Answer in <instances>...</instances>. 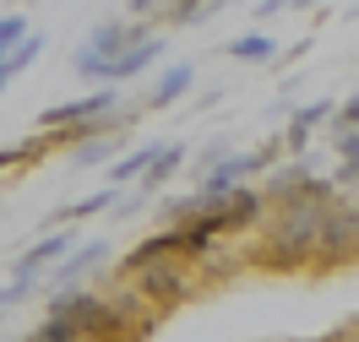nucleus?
Listing matches in <instances>:
<instances>
[{"instance_id":"nucleus-1","label":"nucleus","mask_w":359,"mask_h":342,"mask_svg":"<svg viewBox=\"0 0 359 342\" xmlns=\"http://www.w3.org/2000/svg\"><path fill=\"white\" fill-rule=\"evenodd\" d=\"M337 196L332 180H316L294 196H278V201L262 206V234L245 250V266H267V272H299L311 266V245H316V223H321V206Z\"/></svg>"},{"instance_id":"nucleus-2","label":"nucleus","mask_w":359,"mask_h":342,"mask_svg":"<svg viewBox=\"0 0 359 342\" xmlns=\"http://www.w3.org/2000/svg\"><path fill=\"white\" fill-rule=\"evenodd\" d=\"M44 315H60L71 326V337H126V332H136L120 304L88 294L82 283H76V288H55V299H49Z\"/></svg>"},{"instance_id":"nucleus-3","label":"nucleus","mask_w":359,"mask_h":342,"mask_svg":"<svg viewBox=\"0 0 359 342\" xmlns=\"http://www.w3.org/2000/svg\"><path fill=\"white\" fill-rule=\"evenodd\" d=\"M142 288V299H147V310H158V315H169L175 304H185V299L196 294V277H191V261L185 255H169V250H158L147 255L142 266H131L126 272Z\"/></svg>"},{"instance_id":"nucleus-4","label":"nucleus","mask_w":359,"mask_h":342,"mask_svg":"<svg viewBox=\"0 0 359 342\" xmlns=\"http://www.w3.org/2000/svg\"><path fill=\"white\" fill-rule=\"evenodd\" d=\"M359 261V206L348 201H327L321 206V223H316V245H311V272H337Z\"/></svg>"},{"instance_id":"nucleus-5","label":"nucleus","mask_w":359,"mask_h":342,"mask_svg":"<svg viewBox=\"0 0 359 342\" xmlns=\"http://www.w3.org/2000/svg\"><path fill=\"white\" fill-rule=\"evenodd\" d=\"M262 206H267V196L262 190H250V185H234V190H224V196H212V201L196 206V218H202L218 239H234V234H245L256 218H262Z\"/></svg>"},{"instance_id":"nucleus-6","label":"nucleus","mask_w":359,"mask_h":342,"mask_svg":"<svg viewBox=\"0 0 359 342\" xmlns=\"http://www.w3.org/2000/svg\"><path fill=\"white\" fill-rule=\"evenodd\" d=\"M142 33H153V22H147V17H142V22H131V11H126V17H109V22H98V27H93V38L76 49V60H71V66H76V76H88L98 60L120 55V49L136 44Z\"/></svg>"},{"instance_id":"nucleus-7","label":"nucleus","mask_w":359,"mask_h":342,"mask_svg":"<svg viewBox=\"0 0 359 342\" xmlns=\"http://www.w3.org/2000/svg\"><path fill=\"white\" fill-rule=\"evenodd\" d=\"M158 55H163V38H158V27H153V33H142L136 44H126L120 55H109V60H98V66L88 71V82H109V87H120V82H131V76H142V71L153 66Z\"/></svg>"},{"instance_id":"nucleus-8","label":"nucleus","mask_w":359,"mask_h":342,"mask_svg":"<svg viewBox=\"0 0 359 342\" xmlns=\"http://www.w3.org/2000/svg\"><path fill=\"white\" fill-rule=\"evenodd\" d=\"M109 266V239H88V245H76V250H66L55 266H49V283L55 288H76V283H88V277H98Z\"/></svg>"},{"instance_id":"nucleus-9","label":"nucleus","mask_w":359,"mask_h":342,"mask_svg":"<svg viewBox=\"0 0 359 342\" xmlns=\"http://www.w3.org/2000/svg\"><path fill=\"white\" fill-rule=\"evenodd\" d=\"M71 245H76V234H71V228H60V234H44V239H39V245H33L22 261H17V272H11V277H22V283H33V288H39V277H44L49 266H55V261L71 250Z\"/></svg>"},{"instance_id":"nucleus-10","label":"nucleus","mask_w":359,"mask_h":342,"mask_svg":"<svg viewBox=\"0 0 359 342\" xmlns=\"http://www.w3.org/2000/svg\"><path fill=\"white\" fill-rule=\"evenodd\" d=\"M120 147H126V131H88V136L71 141V163H76V169H93V163H109Z\"/></svg>"},{"instance_id":"nucleus-11","label":"nucleus","mask_w":359,"mask_h":342,"mask_svg":"<svg viewBox=\"0 0 359 342\" xmlns=\"http://www.w3.org/2000/svg\"><path fill=\"white\" fill-rule=\"evenodd\" d=\"M191 82H196V71L185 66V60H180V66H163V76L153 82V92L142 98V109H169V104H180V98L191 92Z\"/></svg>"},{"instance_id":"nucleus-12","label":"nucleus","mask_w":359,"mask_h":342,"mask_svg":"<svg viewBox=\"0 0 359 342\" xmlns=\"http://www.w3.org/2000/svg\"><path fill=\"white\" fill-rule=\"evenodd\" d=\"M180 163H185V147H175V141L163 147V141H158V152L147 158V169L136 174V180H142V196H147V190H158V185H169V180L180 174Z\"/></svg>"},{"instance_id":"nucleus-13","label":"nucleus","mask_w":359,"mask_h":342,"mask_svg":"<svg viewBox=\"0 0 359 342\" xmlns=\"http://www.w3.org/2000/svg\"><path fill=\"white\" fill-rule=\"evenodd\" d=\"M158 11H163L169 27H191V22H202V17H212V11H224V0H163Z\"/></svg>"},{"instance_id":"nucleus-14","label":"nucleus","mask_w":359,"mask_h":342,"mask_svg":"<svg viewBox=\"0 0 359 342\" xmlns=\"http://www.w3.org/2000/svg\"><path fill=\"white\" fill-rule=\"evenodd\" d=\"M229 55L245 60V66H272V60H278V44H272L267 33H240V38L229 44Z\"/></svg>"},{"instance_id":"nucleus-15","label":"nucleus","mask_w":359,"mask_h":342,"mask_svg":"<svg viewBox=\"0 0 359 342\" xmlns=\"http://www.w3.org/2000/svg\"><path fill=\"white\" fill-rule=\"evenodd\" d=\"M305 185H311V169L294 158V163H283V169H272V180H267V190H262V196H267V201H278V196H294V190H305Z\"/></svg>"},{"instance_id":"nucleus-16","label":"nucleus","mask_w":359,"mask_h":342,"mask_svg":"<svg viewBox=\"0 0 359 342\" xmlns=\"http://www.w3.org/2000/svg\"><path fill=\"white\" fill-rule=\"evenodd\" d=\"M114 196H120V185H109V190H98V196H88V201H76V206H60L55 212V223H82V218H98V212H109Z\"/></svg>"},{"instance_id":"nucleus-17","label":"nucleus","mask_w":359,"mask_h":342,"mask_svg":"<svg viewBox=\"0 0 359 342\" xmlns=\"http://www.w3.org/2000/svg\"><path fill=\"white\" fill-rule=\"evenodd\" d=\"M39 55H44V33H22V38H17V44H11V55H6V60H0V66L11 71V76H22V71L33 66V60H39Z\"/></svg>"},{"instance_id":"nucleus-18","label":"nucleus","mask_w":359,"mask_h":342,"mask_svg":"<svg viewBox=\"0 0 359 342\" xmlns=\"http://www.w3.org/2000/svg\"><path fill=\"white\" fill-rule=\"evenodd\" d=\"M153 152H158V141H147V147H136V152H126V158H120V152H114L109 185H126V180H136V174H142V169H147V158H153Z\"/></svg>"},{"instance_id":"nucleus-19","label":"nucleus","mask_w":359,"mask_h":342,"mask_svg":"<svg viewBox=\"0 0 359 342\" xmlns=\"http://www.w3.org/2000/svg\"><path fill=\"white\" fill-rule=\"evenodd\" d=\"M278 147H283L289 158H305V147H311V125H299V120H289V131L278 136Z\"/></svg>"},{"instance_id":"nucleus-20","label":"nucleus","mask_w":359,"mask_h":342,"mask_svg":"<svg viewBox=\"0 0 359 342\" xmlns=\"http://www.w3.org/2000/svg\"><path fill=\"white\" fill-rule=\"evenodd\" d=\"M27 294H33V283H22V277H11V283H6V288H0V320L11 315V310H17V304H27Z\"/></svg>"},{"instance_id":"nucleus-21","label":"nucleus","mask_w":359,"mask_h":342,"mask_svg":"<svg viewBox=\"0 0 359 342\" xmlns=\"http://www.w3.org/2000/svg\"><path fill=\"white\" fill-rule=\"evenodd\" d=\"M22 33H27V22H22V17H17V11H11V17H0V60L11 55V44H17Z\"/></svg>"},{"instance_id":"nucleus-22","label":"nucleus","mask_w":359,"mask_h":342,"mask_svg":"<svg viewBox=\"0 0 359 342\" xmlns=\"http://www.w3.org/2000/svg\"><path fill=\"white\" fill-rule=\"evenodd\" d=\"M327 120H332V131L359 125V92H354V98H343V104H332V114H327Z\"/></svg>"},{"instance_id":"nucleus-23","label":"nucleus","mask_w":359,"mask_h":342,"mask_svg":"<svg viewBox=\"0 0 359 342\" xmlns=\"http://www.w3.org/2000/svg\"><path fill=\"white\" fill-rule=\"evenodd\" d=\"M332 147H337V158H359V125H343V131H332Z\"/></svg>"},{"instance_id":"nucleus-24","label":"nucleus","mask_w":359,"mask_h":342,"mask_svg":"<svg viewBox=\"0 0 359 342\" xmlns=\"http://www.w3.org/2000/svg\"><path fill=\"white\" fill-rule=\"evenodd\" d=\"M327 114H332V98H321V104H305V109H294V120H299V125H321V120H327Z\"/></svg>"},{"instance_id":"nucleus-25","label":"nucleus","mask_w":359,"mask_h":342,"mask_svg":"<svg viewBox=\"0 0 359 342\" xmlns=\"http://www.w3.org/2000/svg\"><path fill=\"white\" fill-rule=\"evenodd\" d=\"M337 190H348V185H359V158H337V174H332Z\"/></svg>"},{"instance_id":"nucleus-26","label":"nucleus","mask_w":359,"mask_h":342,"mask_svg":"<svg viewBox=\"0 0 359 342\" xmlns=\"http://www.w3.org/2000/svg\"><path fill=\"white\" fill-rule=\"evenodd\" d=\"M224 152H229V141H224V136H212V141L202 147V152H196V169H212V163L224 158Z\"/></svg>"},{"instance_id":"nucleus-27","label":"nucleus","mask_w":359,"mask_h":342,"mask_svg":"<svg viewBox=\"0 0 359 342\" xmlns=\"http://www.w3.org/2000/svg\"><path fill=\"white\" fill-rule=\"evenodd\" d=\"M120 6H126L131 17H158V6H163V0H120Z\"/></svg>"},{"instance_id":"nucleus-28","label":"nucleus","mask_w":359,"mask_h":342,"mask_svg":"<svg viewBox=\"0 0 359 342\" xmlns=\"http://www.w3.org/2000/svg\"><path fill=\"white\" fill-rule=\"evenodd\" d=\"M278 11H289V0H262L256 6V17H278Z\"/></svg>"},{"instance_id":"nucleus-29","label":"nucleus","mask_w":359,"mask_h":342,"mask_svg":"<svg viewBox=\"0 0 359 342\" xmlns=\"http://www.w3.org/2000/svg\"><path fill=\"white\" fill-rule=\"evenodd\" d=\"M294 11H311V6H327V0H289Z\"/></svg>"},{"instance_id":"nucleus-30","label":"nucleus","mask_w":359,"mask_h":342,"mask_svg":"<svg viewBox=\"0 0 359 342\" xmlns=\"http://www.w3.org/2000/svg\"><path fill=\"white\" fill-rule=\"evenodd\" d=\"M6 87H11V71H6V66H0V92H6Z\"/></svg>"},{"instance_id":"nucleus-31","label":"nucleus","mask_w":359,"mask_h":342,"mask_svg":"<svg viewBox=\"0 0 359 342\" xmlns=\"http://www.w3.org/2000/svg\"><path fill=\"white\" fill-rule=\"evenodd\" d=\"M22 6H33V0H22Z\"/></svg>"}]
</instances>
